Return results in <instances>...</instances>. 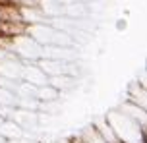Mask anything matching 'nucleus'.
Masks as SVG:
<instances>
[{
	"mask_svg": "<svg viewBox=\"0 0 147 143\" xmlns=\"http://www.w3.org/2000/svg\"><path fill=\"white\" fill-rule=\"evenodd\" d=\"M31 39H35L37 43L41 46H47V45H56V46H68L72 43V39L68 37L64 31L56 29L52 25H47L45 21H39V23H31V27L27 29Z\"/></svg>",
	"mask_w": 147,
	"mask_h": 143,
	"instance_id": "1",
	"label": "nucleus"
},
{
	"mask_svg": "<svg viewBox=\"0 0 147 143\" xmlns=\"http://www.w3.org/2000/svg\"><path fill=\"white\" fill-rule=\"evenodd\" d=\"M14 52L16 58H20L22 64L37 62L39 58H43V46L35 39H31L29 35H20V37L14 39Z\"/></svg>",
	"mask_w": 147,
	"mask_h": 143,
	"instance_id": "2",
	"label": "nucleus"
},
{
	"mask_svg": "<svg viewBox=\"0 0 147 143\" xmlns=\"http://www.w3.org/2000/svg\"><path fill=\"white\" fill-rule=\"evenodd\" d=\"M20 79L31 83V85H35V87H41V85H45V83H49L47 74L39 68L37 62H31V64L25 62V64H22V75H20Z\"/></svg>",
	"mask_w": 147,
	"mask_h": 143,
	"instance_id": "3",
	"label": "nucleus"
},
{
	"mask_svg": "<svg viewBox=\"0 0 147 143\" xmlns=\"http://www.w3.org/2000/svg\"><path fill=\"white\" fill-rule=\"evenodd\" d=\"M10 118H12L23 132L37 126V112L35 110H25V108H18V106H16L14 110H12V114H10Z\"/></svg>",
	"mask_w": 147,
	"mask_h": 143,
	"instance_id": "4",
	"label": "nucleus"
},
{
	"mask_svg": "<svg viewBox=\"0 0 147 143\" xmlns=\"http://www.w3.org/2000/svg\"><path fill=\"white\" fill-rule=\"evenodd\" d=\"M20 75H22V62H20V58L0 60V77L10 79V81H20Z\"/></svg>",
	"mask_w": 147,
	"mask_h": 143,
	"instance_id": "5",
	"label": "nucleus"
},
{
	"mask_svg": "<svg viewBox=\"0 0 147 143\" xmlns=\"http://www.w3.org/2000/svg\"><path fill=\"white\" fill-rule=\"evenodd\" d=\"M0 136H2V139H8V141H20L25 136V132L12 118H6V120L0 124Z\"/></svg>",
	"mask_w": 147,
	"mask_h": 143,
	"instance_id": "6",
	"label": "nucleus"
},
{
	"mask_svg": "<svg viewBox=\"0 0 147 143\" xmlns=\"http://www.w3.org/2000/svg\"><path fill=\"white\" fill-rule=\"evenodd\" d=\"M37 64H39V68L47 74V77H54V75H60V74L66 72V62H62V60H54V58H39Z\"/></svg>",
	"mask_w": 147,
	"mask_h": 143,
	"instance_id": "7",
	"label": "nucleus"
},
{
	"mask_svg": "<svg viewBox=\"0 0 147 143\" xmlns=\"http://www.w3.org/2000/svg\"><path fill=\"white\" fill-rule=\"evenodd\" d=\"M35 97H37L39 103H54V101H58L60 91L56 89V87H52L51 83H45L41 87H37Z\"/></svg>",
	"mask_w": 147,
	"mask_h": 143,
	"instance_id": "8",
	"label": "nucleus"
},
{
	"mask_svg": "<svg viewBox=\"0 0 147 143\" xmlns=\"http://www.w3.org/2000/svg\"><path fill=\"white\" fill-rule=\"evenodd\" d=\"M81 143H109V141L99 134V130L95 126H91L81 134Z\"/></svg>",
	"mask_w": 147,
	"mask_h": 143,
	"instance_id": "9",
	"label": "nucleus"
},
{
	"mask_svg": "<svg viewBox=\"0 0 147 143\" xmlns=\"http://www.w3.org/2000/svg\"><path fill=\"white\" fill-rule=\"evenodd\" d=\"M18 97L12 89L8 87H0V106H16Z\"/></svg>",
	"mask_w": 147,
	"mask_h": 143,
	"instance_id": "10",
	"label": "nucleus"
},
{
	"mask_svg": "<svg viewBox=\"0 0 147 143\" xmlns=\"http://www.w3.org/2000/svg\"><path fill=\"white\" fill-rule=\"evenodd\" d=\"M2 4H6V6H10V4H14V0H0Z\"/></svg>",
	"mask_w": 147,
	"mask_h": 143,
	"instance_id": "11",
	"label": "nucleus"
},
{
	"mask_svg": "<svg viewBox=\"0 0 147 143\" xmlns=\"http://www.w3.org/2000/svg\"><path fill=\"white\" fill-rule=\"evenodd\" d=\"M18 143H37V141H27V139H23V137H22V139H20Z\"/></svg>",
	"mask_w": 147,
	"mask_h": 143,
	"instance_id": "12",
	"label": "nucleus"
},
{
	"mask_svg": "<svg viewBox=\"0 0 147 143\" xmlns=\"http://www.w3.org/2000/svg\"><path fill=\"white\" fill-rule=\"evenodd\" d=\"M2 141H4V139H2V136H0V143H2Z\"/></svg>",
	"mask_w": 147,
	"mask_h": 143,
	"instance_id": "13",
	"label": "nucleus"
},
{
	"mask_svg": "<svg viewBox=\"0 0 147 143\" xmlns=\"http://www.w3.org/2000/svg\"><path fill=\"white\" fill-rule=\"evenodd\" d=\"M120 143H122V141H120Z\"/></svg>",
	"mask_w": 147,
	"mask_h": 143,
	"instance_id": "14",
	"label": "nucleus"
}]
</instances>
